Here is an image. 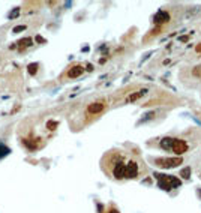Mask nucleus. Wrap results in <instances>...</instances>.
<instances>
[{"mask_svg": "<svg viewBox=\"0 0 201 213\" xmlns=\"http://www.w3.org/2000/svg\"><path fill=\"white\" fill-rule=\"evenodd\" d=\"M156 179H158L159 188L165 189V191H170V189L179 188L180 186V180L174 176H168V174H156Z\"/></svg>", "mask_w": 201, "mask_h": 213, "instance_id": "nucleus-4", "label": "nucleus"}, {"mask_svg": "<svg viewBox=\"0 0 201 213\" xmlns=\"http://www.w3.org/2000/svg\"><path fill=\"white\" fill-rule=\"evenodd\" d=\"M152 162L156 167L168 170V168H176L180 164H183V158H180V156H177V158H155V159H152Z\"/></svg>", "mask_w": 201, "mask_h": 213, "instance_id": "nucleus-3", "label": "nucleus"}, {"mask_svg": "<svg viewBox=\"0 0 201 213\" xmlns=\"http://www.w3.org/2000/svg\"><path fill=\"white\" fill-rule=\"evenodd\" d=\"M194 75L197 78H201V65H198V66L194 68Z\"/></svg>", "mask_w": 201, "mask_h": 213, "instance_id": "nucleus-12", "label": "nucleus"}, {"mask_svg": "<svg viewBox=\"0 0 201 213\" xmlns=\"http://www.w3.org/2000/svg\"><path fill=\"white\" fill-rule=\"evenodd\" d=\"M57 125H59V122H56V120H50V122L47 123V128H48L50 131H54V129L57 128Z\"/></svg>", "mask_w": 201, "mask_h": 213, "instance_id": "nucleus-11", "label": "nucleus"}, {"mask_svg": "<svg viewBox=\"0 0 201 213\" xmlns=\"http://www.w3.org/2000/svg\"><path fill=\"white\" fill-rule=\"evenodd\" d=\"M83 72H84V68H83V65H75V66H71V68L68 69V72H66V78H71V80L78 78V77H81V75H83Z\"/></svg>", "mask_w": 201, "mask_h": 213, "instance_id": "nucleus-6", "label": "nucleus"}, {"mask_svg": "<svg viewBox=\"0 0 201 213\" xmlns=\"http://www.w3.org/2000/svg\"><path fill=\"white\" fill-rule=\"evenodd\" d=\"M158 147L174 155H185L192 149V144L185 137H162L158 140Z\"/></svg>", "mask_w": 201, "mask_h": 213, "instance_id": "nucleus-2", "label": "nucleus"}, {"mask_svg": "<svg viewBox=\"0 0 201 213\" xmlns=\"http://www.w3.org/2000/svg\"><path fill=\"white\" fill-rule=\"evenodd\" d=\"M105 108H107V102L105 101H95V102L87 105L86 111H87L89 116H99Z\"/></svg>", "mask_w": 201, "mask_h": 213, "instance_id": "nucleus-5", "label": "nucleus"}, {"mask_svg": "<svg viewBox=\"0 0 201 213\" xmlns=\"http://www.w3.org/2000/svg\"><path fill=\"white\" fill-rule=\"evenodd\" d=\"M102 213H120V212H119L114 206H110V207H108V210H107V212H102Z\"/></svg>", "mask_w": 201, "mask_h": 213, "instance_id": "nucleus-13", "label": "nucleus"}, {"mask_svg": "<svg viewBox=\"0 0 201 213\" xmlns=\"http://www.w3.org/2000/svg\"><path fill=\"white\" fill-rule=\"evenodd\" d=\"M146 93H147L146 89H143V90H140V92H135V93H132L131 96L126 99V102H134V101H137V99H140L141 96H144Z\"/></svg>", "mask_w": 201, "mask_h": 213, "instance_id": "nucleus-7", "label": "nucleus"}, {"mask_svg": "<svg viewBox=\"0 0 201 213\" xmlns=\"http://www.w3.org/2000/svg\"><path fill=\"white\" fill-rule=\"evenodd\" d=\"M30 45H32V39H30V38H26V39L18 41V48H20V51H23V48H29Z\"/></svg>", "mask_w": 201, "mask_h": 213, "instance_id": "nucleus-8", "label": "nucleus"}, {"mask_svg": "<svg viewBox=\"0 0 201 213\" xmlns=\"http://www.w3.org/2000/svg\"><path fill=\"white\" fill-rule=\"evenodd\" d=\"M38 68H39V66H38V63H30V65H29V68H27V72H29L30 75H35V74L38 72Z\"/></svg>", "mask_w": 201, "mask_h": 213, "instance_id": "nucleus-9", "label": "nucleus"}, {"mask_svg": "<svg viewBox=\"0 0 201 213\" xmlns=\"http://www.w3.org/2000/svg\"><path fill=\"white\" fill-rule=\"evenodd\" d=\"M182 177L189 179V168H186V170H183V171H182Z\"/></svg>", "mask_w": 201, "mask_h": 213, "instance_id": "nucleus-15", "label": "nucleus"}, {"mask_svg": "<svg viewBox=\"0 0 201 213\" xmlns=\"http://www.w3.org/2000/svg\"><path fill=\"white\" fill-rule=\"evenodd\" d=\"M8 153H9V149L6 146H3V144H0V159H2L3 156H6Z\"/></svg>", "mask_w": 201, "mask_h": 213, "instance_id": "nucleus-10", "label": "nucleus"}, {"mask_svg": "<svg viewBox=\"0 0 201 213\" xmlns=\"http://www.w3.org/2000/svg\"><path fill=\"white\" fill-rule=\"evenodd\" d=\"M23 30H26V26H18V27L14 29V33H20V32H23Z\"/></svg>", "mask_w": 201, "mask_h": 213, "instance_id": "nucleus-14", "label": "nucleus"}, {"mask_svg": "<svg viewBox=\"0 0 201 213\" xmlns=\"http://www.w3.org/2000/svg\"><path fill=\"white\" fill-rule=\"evenodd\" d=\"M132 152L113 149L108 150L101 159V168L107 177L113 179L116 182L128 180V165L131 161Z\"/></svg>", "mask_w": 201, "mask_h": 213, "instance_id": "nucleus-1", "label": "nucleus"}]
</instances>
